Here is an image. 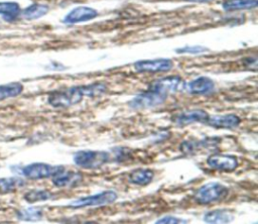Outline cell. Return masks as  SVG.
<instances>
[{"label":"cell","instance_id":"484cf974","mask_svg":"<svg viewBox=\"0 0 258 224\" xmlns=\"http://www.w3.org/2000/svg\"><path fill=\"white\" fill-rule=\"evenodd\" d=\"M206 50H207V48L203 47V46H184V47L176 49V52H178V53H201Z\"/></svg>","mask_w":258,"mask_h":224},{"label":"cell","instance_id":"52a82bcc","mask_svg":"<svg viewBox=\"0 0 258 224\" xmlns=\"http://www.w3.org/2000/svg\"><path fill=\"white\" fill-rule=\"evenodd\" d=\"M207 164L216 171L222 172H233L238 167V159L236 156L231 154H212L207 158Z\"/></svg>","mask_w":258,"mask_h":224},{"label":"cell","instance_id":"f1b7e54d","mask_svg":"<svg viewBox=\"0 0 258 224\" xmlns=\"http://www.w3.org/2000/svg\"><path fill=\"white\" fill-rule=\"evenodd\" d=\"M0 25H1V22H0Z\"/></svg>","mask_w":258,"mask_h":224},{"label":"cell","instance_id":"83f0119b","mask_svg":"<svg viewBox=\"0 0 258 224\" xmlns=\"http://www.w3.org/2000/svg\"><path fill=\"white\" fill-rule=\"evenodd\" d=\"M186 2H195V3H208V2H212L214 0H183Z\"/></svg>","mask_w":258,"mask_h":224},{"label":"cell","instance_id":"603a6c76","mask_svg":"<svg viewBox=\"0 0 258 224\" xmlns=\"http://www.w3.org/2000/svg\"><path fill=\"white\" fill-rule=\"evenodd\" d=\"M17 217L24 221H36L42 217V211L36 207H30L17 212Z\"/></svg>","mask_w":258,"mask_h":224},{"label":"cell","instance_id":"d6986e66","mask_svg":"<svg viewBox=\"0 0 258 224\" xmlns=\"http://www.w3.org/2000/svg\"><path fill=\"white\" fill-rule=\"evenodd\" d=\"M258 5V0H225L222 7L225 11L252 9Z\"/></svg>","mask_w":258,"mask_h":224},{"label":"cell","instance_id":"ac0fdd59","mask_svg":"<svg viewBox=\"0 0 258 224\" xmlns=\"http://www.w3.org/2000/svg\"><path fill=\"white\" fill-rule=\"evenodd\" d=\"M233 215L226 210H214L209 211L204 215V221L206 223H229L233 220Z\"/></svg>","mask_w":258,"mask_h":224},{"label":"cell","instance_id":"7402d4cb","mask_svg":"<svg viewBox=\"0 0 258 224\" xmlns=\"http://www.w3.org/2000/svg\"><path fill=\"white\" fill-rule=\"evenodd\" d=\"M24 181L19 178L0 179V195L13 192L24 186Z\"/></svg>","mask_w":258,"mask_h":224},{"label":"cell","instance_id":"e0dca14e","mask_svg":"<svg viewBox=\"0 0 258 224\" xmlns=\"http://www.w3.org/2000/svg\"><path fill=\"white\" fill-rule=\"evenodd\" d=\"M21 13V8L17 2H0V15L6 21H13Z\"/></svg>","mask_w":258,"mask_h":224},{"label":"cell","instance_id":"ba28073f","mask_svg":"<svg viewBox=\"0 0 258 224\" xmlns=\"http://www.w3.org/2000/svg\"><path fill=\"white\" fill-rule=\"evenodd\" d=\"M173 67V62L169 59H155L138 61L134 64V69L139 73L167 72Z\"/></svg>","mask_w":258,"mask_h":224},{"label":"cell","instance_id":"d4e9b609","mask_svg":"<svg viewBox=\"0 0 258 224\" xmlns=\"http://www.w3.org/2000/svg\"><path fill=\"white\" fill-rule=\"evenodd\" d=\"M156 224H183V223H187L186 220L181 219V218H177V217H173V216H164L160 219H158L156 222Z\"/></svg>","mask_w":258,"mask_h":224},{"label":"cell","instance_id":"3957f363","mask_svg":"<svg viewBox=\"0 0 258 224\" xmlns=\"http://www.w3.org/2000/svg\"><path fill=\"white\" fill-rule=\"evenodd\" d=\"M228 193L229 191L226 186L217 182H212L199 188L195 193L194 199L198 204L208 205L215 202H220L227 197Z\"/></svg>","mask_w":258,"mask_h":224},{"label":"cell","instance_id":"8992f818","mask_svg":"<svg viewBox=\"0 0 258 224\" xmlns=\"http://www.w3.org/2000/svg\"><path fill=\"white\" fill-rule=\"evenodd\" d=\"M62 165H50L42 162H34L25 165L22 169V174L30 180H41L55 176L63 171Z\"/></svg>","mask_w":258,"mask_h":224},{"label":"cell","instance_id":"7a4b0ae2","mask_svg":"<svg viewBox=\"0 0 258 224\" xmlns=\"http://www.w3.org/2000/svg\"><path fill=\"white\" fill-rule=\"evenodd\" d=\"M111 160V154L102 150H80L75 153V163L86 170H97Z\"/></svg>","mask_w":258,"mask_h":224},{"label":"cell","instance_id":"cb8c5ba5","mask_svg":"<svg viewBox=\"0 0 258 224\" xmlns=\"http://www.w3.org/2000/svg\"><path fill=\"white\" fill-rule=\"evenodd\" d=\"M51 198V193L46 190H32L24 195L25 201L28 203H35L39 201H45Z\"/></svg>","mask_w":258,"mask_h":224},{"label":"cell","instance_id":"4fadbf2b","mask_svg":"<svg viewBox=\"0 0 258 224\" xmlns=\"http://www.w3.org/2000/svg\"><path fill=\"white\" fill-rule=\"evenodd\" d=\"M83 180V175L79 172L61 171L52 177V184L58 188H74Z\"/></svg>","mask_w":258,"mask_h":224},{"label":"cell","instance_id":"4316f807","mask_svg":"<svg viewBox=\"0 0 258 224\" xmlns=\"http://www.w3.org/2000/svg\"><path fill=\"white\" fill-rule=\"evenodd\" d=\"M115 157H116V160L118 161H123L125 159H128L129 156H130V151L125 149V148H116L115 150Z\"/></svg>","mask_w":258,"mask_h":224},{"label":"cell","instance_id":"6da1fadb","mask_svg":"<svg viewBox=\"0 0 258 224\" xmlns=\"http://www.w3.org/2000/svg\"><path fill=\"white\" fill-rule=\"evenodd\" d=\"M86 96L85 85L53 91L48 96V103L55 108H68L80 103Z\"/></svg>","mask_w":258,"mask_h":224},{"label":"cell","instance_id":"9c48e42d","mask_svg":"<svg viewBox=\"0 0 258 224\" xmlns=\"http://www.w3.org/2000/svg\"><path fill=\"white\" fill-rule=\"evenodd\" d=\"M209 116H210L209 113L206 112L205 110L196 109V110H188V111H184L179 114H176L171 118V121L177 126H185L196 122L207 123Z\"/></svg>","mask_w":258,"mask_h":224},{"label":"cell","instance_id":"30bf717a","mask_svg":"<svg viewBox=\"0 0 258 224\" xmlns=\"http://www.w3.org/2000/svg\"><path fill=\"white\" fill-rule=\"evenodd\" d=\"M149 86L168 96L184 88V83L179 76H168L153 81Z\"/></svg>","mask_w":258,"mask_h":224},{"label":"cell","instance_id":"ffe728a7","mask_svg":"<svg viewBox=\"0 0 258 224\" xmlns=\"http://www.w3.org/2000/svg\"><path fill=\"white\" fill-rule=\"evenodd\" d=\"M48 10H49V8L47 5L34 3V4L29 5L22 11V16L25 19H37V18L45 15L48 12Z\"/></svg>","mask_w":258,"mask_h":224},{"label":"cell","instance_id":"7c38bea8","mask_svg":"<svg viewBox=\"0 0 258 224\" xmlns=\"http://www.w3.org/2000/svg\"><path fill=\"white\" fill-rule=\"evenodd\" d=\"M184 89L194 95H206L215 89V83L208 77H199L187 84H184Z\"/></svg>","mask_w":258,"mask_h":224},{"label":"cell","instance_id":"8fae6325","mask_svg":"<svg viewBox=\"0 0 258 224\" xmlns=\"http://www.w3.org/2000/svg\"><path fill=\"white\" fill-rule=\"evenodd\" d=\"M98 15L97 10L87 6H79L71 10L62 19L66 24H75L92 20Z\"/></svg>","mask_w":258,"mask_h":224},{"label":"cell","instance_id":"5bb4252c","mask_svg":"<svg viewBox=\"0 0 258 224\" xmlns=\"http://www.w3.org/2000/svg\"><path fill=\"white\" fill-rule=\"evenodd\" d=\"M241 123V118L235 114L209 116L207 124L214 128H236Z\"/></svg>","mask_w":258,"mask_h":224},{"label":"cell","instance_id":"2e32d148","mask_svg":"<svg viewBox=\"0 0 258 224\" xmlns=\"http://www.w3.org/2000/svg\"><path fill=\"white\" fill-rule=\"evenodd\" d=\"M154 174L151 170L148 169H138L135 171H132L129 175V182L133 185L137 186H146L150 184L153 180Z\"/></svg>","mask_w":258,"mask_h":224},{"label":"cell","instance_id":"277c9868","mask_svg":"<svg viewBox=\"0 0 258 224\" xmlns=\"http://www.w3.org/2000/svg\"><path fill=\"white\" fill-rule=\"evenodd\" d=\"M166 98L167 95L149 86L146 91L133 97L128 104L133 109H148L163 104Z\"/></svg>","mask_w":258,"mask_h":224},{"label":"cell","instance_id":"9a60e30c","mask_svg":"<svg viewBox=\"0 0 258 224\" xmlns=\"http://www.w3.org/2000/svg\"><path fill=\"white\" fill-rule=\"evenodd\" d=\"M219 138H205L201 140H186L180 144V150L184 153H196L203 148H210L218 142Z\"/></svg>","mask_w":258,"mask_h":224},{"label":"cell","instance_id":"5b68a950","mask_svg":"<svg viewBox=\"0 0 258 224\" xmlns=\"http://www.w3.org/2000/svg\"><path fill=\"white\" fill-rule=\"evenodd\" d=\"M118 198L116 192L108 190L92 196L83 197L77 199L69 204L71 208H85V207H94V206H104L114 203Z\"/></svg>","mask_w":258,"mask_h":224},{"label":"cell","instance_id":"44dd1931","mask_svg":"<svg viewBox=\"0 0 258 224\" xmlns=\"http://www.w3.org/2000/svg\"><path fill=\"white\" fill-rule=\"evenodd\" d=\"M22 90H23V86L18 82L0 85V101L5 100L7 98L16 97L19 94H21Z\"/></svg>","mask_w":258,"mask_h":224}]
</instances>
